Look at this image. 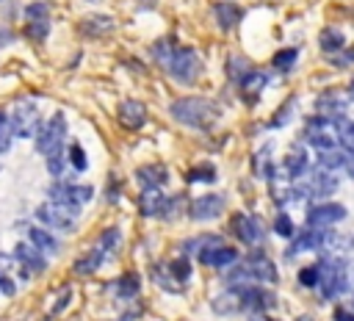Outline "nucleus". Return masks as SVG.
<instances>
[{
    "label": "nucleus",
    "instance_id": "nucleus-36",
    "mask_svg": "<svg viewBox=\"0 0 354 321\" xmlns=\"http://www.w3.org/2000/svg\"><path fill=\"white\" fill-rule=\"evenodd\" d=\"M227 72H230V77H232L235 83H241V80L252 72V64H249L243 55H232V58H230V64H227Z\"/></svg>",
    "mask_w": 354,
    "mask_h": 321
},
{
    "label": "nucleus",
    "instance_id": "nucleus-38",
    "mask_svg": "<svg viewBox=\"0 0 354 321\" xmlns=\"http://www.w3.org/2000/svg\"><path fill=\"white\" fill-rule=\"evenodd\" d=\"M28 39L33 42H44L47 33H50V19H28Z\"/></svg>",
    "mask_w": 354,
    "mask_h": 321
},
{
    "label": "nucleus",
    "instance_id": "nucleus-6",
    "mask_svg": "<svg viewBox=\"0 0 354 321\" xmlns=\"http://www.w3.org/2000/svg\"><path fill=\"white\" fill-rule=\"evenodd\" d=\"M6 116H8L11 133L17 138H33L41 125V116H39V108L33 105V100H17L11 113H6Z\"/></svg>",
    "mask_w": 354,
    "mask_h": 321
},
{
    "label": "nucleus",
    "instance_id": "nucleus-49",
    "mask_svg": "<svg viewBox=\"0 0 354 321\" xmlns=\"http://www.w3.org/2000/svg\"><path fill=\"white\" fill-rule=\"evenodd\" d=\"M335 321H354V313L346 310V307H340V310H335Z\"/></svg>",
    "mask_w": 354,
    "mask_h": 321
},
{
    "label": "nucleus",
    "instance_id": "nucleus-23",
    "mask_svg": "<svg viewBox=\"0 0 354 321\" xmlns=\"http://www.w3.org/2000/svg\"><path fill=\"white\" fill-rule=\"evenodd\" d=\"M166 202H169V196H163L160 188H144V194L138 199V210L144 216H163L166 213Z\"/></svg>",
    "mask_w": 354,
    "mask_h": 321
},
{
    "label": "nucleus",
    "instance_id": "nucleus-41",
    "mask_svg": "<svg viewBox=\"0 0 354 321\" xmlns=\"http://www.w3.org/2000/svg\"><path fill=\"white\" fill-rule=\"evenodd\" d=\"M69 163L77 169V172H83L86 166H88V158H86V149L80 147V144H72L69 147Z\"/></svg>",
    "mask_w": 354,
    "mask_h": 321
},
{
    "label": "nucleus",
    "instance_id": "nucleus-52",
    "mask_svg": "<svg viewBox=\"0 0 354 321\" xmlns=\"http://www.w3.org/2000/svg\"><path fill=\"white\" fill-rule=\"evenodd\" d=\"M348 91H351V94H348V100H354V80H351V86H348Z\"/></svg>",
    "mask_w": 354,
    "mask_h": 321
},
{
    "label": "nucleus",
    "instance_id": "nucleus-29",
    "mask_svg": "<svg viewBox=\"0 0 354 321\" xmlns=\"http://www.w3.org/2000/svg\"><path fill=\"white\" fill-rule=\"evenodd\" d=\"M318 44H321V50H324L326 55H332V53L343 50L346 36H343V30H340V28H324V30H321V36H318Z\"/></svg>",
    "mask_w": 354,
    "mask_h": 321
},
{
    "label": "nucleus",
    "instance_id": "nucleus-4",
    "mask_svg": "<svg viewBox=\"0 0 354 321\" xmlns=\"http://www.w3.org/2000/svg\"><path fill=\"white\" fill-rule=\"evenodd\" d=\"M324 299H337L348 291V274H346V263L337 260V257H329V260H321L318 263V285Z\"/></svg>",
    "mask_w": 354,
    "mask_h": 321
},
{
    "label": "nucleus",
    "instance_id": "nucleus-34",
    "mask_svg": "<svg viewBox=\"0 0 354 321\" xmlns=\"http://www.w3.org/2000/svg\"><path fill=\"white\" fill-rule=\"evenodd\" d=\"M216 244H221V238H218V235H199V238H188V241H183V255H199L202 249L216 246Z\"/></svg>",
    "mask_w": 354,
    "mask_h": 321
},
{
    "label": "nucleus",
    "instance_id": "nucleus-31",
    "mask_svg": "<svg viewBox=\"0 0 354 321\" xmlns=\"http://www.w3.org/2000/svg\"><path fill=\"white\" fill-rule=\"evenodd\" d=\"M268 83V75L266 72H257V69H252L243 80H241V91H246L249 94V100L254 102L257 100V94H260V89Z\"/></svg>",
    "mask_w": 354,
    "mask_h": 321
},
{
    "label": "nucleus",
    "instance_id": "nucleus-48",
    "mask_svg": "<svg viewBox=\"0 0 354 321\" xmlns=\"http://www.w3.org/2000/svg\"><path fill=\"white\" fill-rule=\"evenodd\" d=\"M17 291V285H14V279L8 277V274H0V293H6V296H11Z\"/></svg>",
    "mask_w": 354,
    "mask_h": 321
},
{
    "label": "nucleus",
    "instance_id": "nucleus-2",
    "mask_svg": "<svg viewBox=\"0 0 354 321\" xmlns=\"http://www.w3.org/2000/svg\"><path fill=\"white\" fill-rule=\"evenodd\" d=\"M169 113L174 122H180L185 127L210 130L221 116V105L207 100V97H180L169 105Z\"/></svg>",
    "mask_w": 354,
    "mask_h": 321
},
{
    "label": "nucleus",
    "instance_id": "nucleus-21",
    "mask_svg": "<svg viewBox=\"0 0 354 321\" xmlns=\"http://www.w3.org/2000/svg\"><path fill=\"white\" fill-rule=\"evenodd\" d=\"M304 172H307V149L304 147H290L285 160H282V174L288 180H299V177H304Z\"/></svg>",
    "mask_w": 354,
    "mask_h": 321
},
{
    "label": "nucleus",
    "instance_id": "nucleus-45",
    "mask_svg": "<svg viewBox=\"0 0 354 321\" xmlns=\"http://www.w3.org/2000/svg\"><path fill=\"white\" fill-rule=\"evenodd\" d=\"M329 61H332L335 66H351V64H354V47H348V50H337V53H332V55H329Z\"/></svg>",
    "mask_w": 354,
    "mask_h": 321
},
{
    "label": "nucleus",
    "instance_id": "nucleus-20",
    "mask_svg": "<svg viewBox=\"0 0 354 321\" xmlns=\"http://www.w3.org/2000/svg\"><path fill=\"white\" fill-rule=\"evenodd\" d=\"M136 180L141 188H160L169 183V169L163 163H147L136 169Z\"/></svg>",
    "mask_w": 354,
    "mask_h": 321
},
{
    "label": "nucleus",
    "instance_id": "nucleus-11",
    "mask_svg": "<svg viewBox=\"0 0 354 321\" xmlns=\"http://www.w3.org/2000/svg\"><path fill=\"white\" fill-rule=\"evenodd\" d=\"M346 219V208L340 202H324V205H313L304 216L307 227H315V230H324V227H332L335 221H343Z\"/></svg>",
    "mask_w": 354,
    "mask_h": 321
},
{
    "label": "nucleus",
    "instance_id": "nucleus-28",
    "mask_svg": "<svg viewBox=\"0 0 354 321\" xmlns=\"http://www.w3.org/2000/svg\"><path fill=\"white\" fill-rule=\"evenodd\" d=\"M111 291H113L116 299H136L138 291H141V279H138V274L127 271V274H122V277L111 285Z\"/></svg>",
    "mask_w": 354,
    "mask_h": 321
},
{
    "label": "nucleus",
    "instance_id": "nucleus-39",
    "mask_svg": "<svg viewBox=\"0 0 354 321\" xmlns=\"http://www.w3.org/2000/svg\"><path fill=\"white\" fill-rule=\"evenodd\" d=\"M188 183H216V169L210 163H202L188 172Z\"/></svg>",
    "mask_w": 354,
    "mask_h": 321
},
{
    "label": "nucleus",
    "instance_id": "nucleus-35",
    "mask_svg": "<svg viewBox=\"0 0 354 321\" xmlns=\"http://www.w3.org/2000/svg\"><path fill=\"white\" fill-rule=\"evenodd\" d=\"M296 58H299V50H296V47H285V50H279V53L271 58V66H274L277 72H288V69L296 64Z\"/></svg>",
    "mask_w": 354,
    "mask_h": 321
},
{
    "label": "nucleus",
    "instance_id": "nucleus-46",
    "mask_svg": "<svg viewBox=\"0 0 354 321\" xmlns=\"http://www.w3.org/2000/svg\"><path fill=\"white\" fill-rule=\"evenodd\" d=\"M47 172H50L53 177H61V172H64V152L47 155Z\"/></svg>",
    "mask_w": 354,
    "mask_h": 321
},
{
    "label": "nucleus",
    "instance_id": "nucleus-27",
    "mask_svg": "<svg viewBox=\"0 0 354 321\" xmlns=\"http://www.w3.org/2000/svg\"><path fill=\"white\" fill-rule=\"evenodd\" d=\"M28 238H30V246H36L41 255H55V252H58L55 235L47 232L44 227H28Z\"/></svg>",
    "mask_w": 354,
    "mask_h": 321
},
{
    "label": "nucleus",
    "instance_id": "nucleus-30",
    "mask_svg": "<svg viewBox=\"0 0 354 321\" xmlns=\"http://www.w3.org/2000/svg\"><path fill=\"white\" fill-rule=\"evenodd\" d=\"M252 169H254V174H257L260 180H271V177H274V163H271V147H268V144L254 155Z\"/></svg>",
    "mask_w": 354,
    "mask_h": 321
},
{
    "label": "nucleus",
    "instance_id": "nucleus-32",
    "mask_svg": "<svg viewBox=\"0 0 354 321\" xmlns=\"http://www.w3.org/2000/svg\"><path fill=\"white\" fill-rule=\"evenodd\" d=\"M346 152H340V149H321L318 152V169H326V172H335V169H343L346 166Z\"/></svg>",
    "mask_w": 354,
    "mask_h": 321
},
{
    "label": "nucleus",
    "instance_id": "nucleus-51",
    "mask_svg": "<svg viewBox=\"0 0 354 321\" xmlns=\"http://www.w3.org/2000/svg\"><path fill=\"white\" fill-rule=\"evenodd\" d=\"M346 274H348V285L354 282V263H346Z\"/></svg>",
    "mask_w": 354,
    "mask_h": 321
},
{
    "label": "nucleus",
    "instance_id": "nucleus-12",
    "mask_svg": "<svg viewBox=\"0 0 354 321\" xmlns=\"http://www.w3.org/2000/svg\"><path fill=\"white\" fill-rule=\"evenodd\" d=\"M36 219H39V221H44L47 227L61 230V232H72V230H75V219H77V216H72L66 208H61V205H55V202H50V199H47L44 205H39Z\"/></svg>",
    "mask_w": 354,
    "mask_h": 321
},
{
    "label": "nucleus",
    "instance_id": "nucleus-8",
    "mask_svg": "<svg viewBox=\"0 0 354 321\" xmlns=\"http://www.w3.org/2000/svg\"><path fill=\"white\" fill-rule=\"evenodd\" d=\"M188 277H191V266H188L185 255H180V257H174V260H169V263H158V266L152 268V279H155L160 288L171 291V293H177L180 285L188 282Z\"/></svg>",
    "mask_w": 354,
    "mask_h": 321
},
{
    "label": "nucleus",
    "instance_id": "nucleus-50",
    "mask_svg": "<svg viewBox=\"0 0 354 321\" xmlns=\"http://www.w3.org/2000/svg\"><path fill=\"white\" fill-rule=\"evenodd\" d=\"M343 169H346V174H348V177H354V152L346 158V166H343Z\"/></svg>",
    "mask_w": 354,
    "mask_h": 321
},
{
    "label": "nucleus",
    "instance_id": "nucleus-3",
    "mask_svg": "<svg viewBox=\"0 0 354 321\" xmlns=\"http://www.w3.org/2000/svg\"><path fill=\"white\" fill-rule=\"evenodd\" d=\"M277 279V268L266 255H249L232 271H227V282L232 285H266Z\"/></svg>",
    "mask_w": 354,
    "mask_h": 321
},
{
    "label": "nucleus",
    "instance_id": "nucleus-5",
    "mask_svg": "<svg viewBox=\"0 0 354 321\" xmlns=\"http://www.w3.org/2000/svg\"><path fill=\"white\" fill-rule=\"evenodd\" d=\"M47 196H50V202H55V205L66 208L72 216H77L80 208L94 196V188L86 183H53L47 188Z\"/></svg>",
    "mask_w": 354,
    "mask_h": 321
},
{
    "label": "nucleus",
    "instance_id": "nucleus-7",
    "mask_svg": "<svg viewBox=\"0 0 354 321\" xmlns=\"http://www.w3.org/2000/svg\"><path fill=\"white\" fill-rule=\"evenodd\" d=\"M64 138H66V119H64V113H55L44 125H39V130H36V149L44 158L55 155V152H61Z\"/></svg>",
    "mask_w": 354,
    "mask_h": 321
},
{
    "label": "nucleus",
    "instance_id": "nucleus-53",
    "mask_svg": "<svg viewBox=\"0 0 354 321\" xmlns=\"http://www.w3.org/2000/svg\"><path fill=\"white\" fill-rule=\"evenodd\" d=\"M351 304H354V302H351Z\"/></svg>",
    "mask_w": 354,
    "mask_h": 321
},
{
    "label": "nucleus",
    "instance_id": "nucleus-42",
    "mask_svg": "<svg viewBox=\"0 0 354 321\" xmlns=\"http://www.w3.org/2000/svg\"><path fill=\"white\" fill-rule=\"evenodd\" d=\"M299 282H301L304 288H315V285H318V263L304 266V268L299 271Z\"/></svg>",
    "mask_w": 354,
    "mask_h": 321
},
{
    "label": "nucleus",
    "instance_id": "nucleus-44",
    "mask_svg": "<svg viewBox=\"0 0 354 321\" xmlns=\"http://www.w3.org/2000/svg\"><path fill=\"white\" fill-rule=\"evenodd\" d=\"M25 17L28 19H50V6L47 3H30L25 8Z\"/></svg>",
    "mask_w": 354,
    "mask_h": 321
},
{
    "label": "nucleus",
    "instance_id": "nucleus-1",
    "mask_svg": "<svg viewBox=\"0 0 354 321\" xmlns=\"http://www.w3.org/2000/svg\"><path fill=\"white\" fill-rule=\"evenodd\" d=\"M149 53H152V58H155V61H158V64L171 75V80L183 83V86L196 83V80L202 77V72H205L202 58H199L191 47H180L171 36H166V39L155 42Z\"/></svg>",
    "mask_w": 354,
    "mask_h": 321
},
{
    "label": "nucleus",
    "instance_id": "nucleus-24",
    "mask_svg": "<svg viewBox=\"0 0 354 321\" xmlns=\"http://www.w3.org/2000/svg\"><path fill=\"white\" fill-rule=\"evenodd\" d=\"M80 33L88 36V39H100V36H108L113 30V19L111 17H100V14H91L86 19H80Z\"/></svg>",
    "mask_w": 354,
    "mask_h": 321
},
{
    "label": "nucleus",
    "instance_id": "nucleus-16",
    "mask_svg": "<svg viewBox=\"0 0 354 321\" xmlns=\"http://www.w3.org/2000/svg\"><path fill=\"white\" fill-rule=\"evenodd\" d=\"M116 116H119L122 127H127V130H138V127L147 125V108H144V102H138V100H124V102L119 105Z\"/></svg>",
    "mask_w": 354,
    "mask_h": 321
},
{
    "label": "nucleus",
    "instance_id": "nucleus-47",
    "mask_svg": "<svg viewBox=\"0 0 354 321\" xmlns=\"http://www.w3.org/2000/svg\"><path fill=\"white\" fill-rule=\"evenodd\" d=\"M69 299H72V291H69V288H64V291H61V299L53 304V313H50V315H58V313H61V310L69 304Z\"/></svg>",
    "mask_w": 354,
    "mask_h": 321
},
{
    "label": "nucleus",
    "instance_id": "nucleus-18",
    "mask_svg": "<svg viewBox=\"0 0 354 321\" xmlns=\"http://www.w3.org/2000/svg\"><path fill=\"white\" fill-rule=\"evenodd\" d=\"M324 230H326V227H324ZM324 230L307 227L301 235H296V238H293L290 249H285V257H296V255H301V252H310V249L321 252V244H324Z\"/></svg>",
    "mask_w": 354,
    "mask_h": 321
},
{
    "label": "nucleus",
    "instance_id": "nucleus-25",
    "mask_svg": "<svg viewBox=\"0 0 354 321\" xmlns=\"http://www.w3.org/2000/svg\"><path fill=\"white\" fill-rule=\"evenodd\" d=\"M105 257H108V255H105V252H102V246L97 244V246H91L86 255H80V257L75 260V266H72V268H75V274H83V277H86V274H94V271L102 266V260H105Z\"/></svg>",
    "mask_w": 354,
    "mask_h": 321
},
{
    "label": "nucleus",
    "instance_id": "nucleus-26",
    "mask_svg": "<svg viewBox=\"0 0 354 321\" xmlns=\"http://www.w3.org/2000/svg\"><path fill=\"white\" fill-rule=\"evenodd\" d=\"M213 17H216V22H218L221 30H232L241 22V8L235 3H224L221 0V3L213 6Z\"/></svg>",
    "mask_w": 354,
    "mask_h": 321
},
{
    "label": "nucleus",
    "instance_id": "nucleus-37",
    "mask_svg": "<svg viewBox=\"0 0 354 321\" xmlns=\"http://www.w3.org/2000/svg\"><path fill=\"white\" fill-rule=\"evenodd\" d=\"M100 246H102V252L105 255H113L116 249H119V244H122V232H119V227H108L102 235H100V241H97Z\"/></svg>",
    "mask_w": 354,
    "mask_h": 321
},
{
    "label": "nucleus",
    "instance_id": "nucleus-14",
    "mask_svg": "<svg viewBox=\"0 0 354 321\" xmlns=\"http://www.w3.org/2000/svg\"><path fill=\"white\" fill-rule=\"evenodd\" d=\"M230 227H232V232H235L243 244H257V241L263 238L260 221H257L254 216H249V213H235L232 221H230Z\"/></svg>",
    "mask_w": 354,
    "mask_h": 321
},
{
    "label": "nucleus",
    "instance_id": "nucleus-17",
    "mask_svg": "<svg viewBox=\"0 0 354 321\" xmlns=\"http://www.w3.org/2000/svg\"><path fill=\"white\" fill-rule=\"evenodd\" d=\"M199 263L202 266H213V268H224V266H232L238 260V252L232 246H224V244H216V246H207L202 249L199 255Z\"/></svg>",
    "mask_w": 354,
    "mask_h": 321
},
{
    "label": "nucleus",
    "instance_id": "nucleus-33",
    "mask_svg": "<svg viewBox=\"0 0 354 321\" xmlns=\"http://www.w3.org/2000/svg\"><path fill=\"white\" fill-rule=\"evenodd\" d=\"M335 136H337V141H340L348 152H354V122H351V119L337 116V119H335Z\"/></svg>",
    "mask_w": 354,
    "mask_h": 321
},
{
    "label": "nucleus",
    "instance_id": "nucleus-40",
    "mask_svg": "<svg viewBox=\"0 0 354 321\" xmlns=\"http://www.w3.org/2000/svg\"><path fill=\"white\" fill-rule=\"evenodd\" d=\"M11 138H14V133H11L8 116H6V113H0V155L11 149Z\"/></svg>",
    "mask_w": 354,
    "mask_h": 321
},
{
    "label": "nucleus",
    "instance_id": "nucleus-9",
    "mask_svg": "<svg viewBox=\"0 0 354 321\" xmlns=\"http://www.w3.org/2000/svg\"><path fill=\"white\" fill-rule=\"evenodd\" d=\"M301 138H304L310 147H315L318 152H321V149H332V147L337 144L335 119H326V116H313V119H307Z\"/></svg>",
    "mask_w": 354,
    "mask_h": 321
},
{
    "label": "nucleus",
    "instance_id": "nucleus-43",
    "mask_svg": "<svg viewBox=\"0 0 354 321\" xmlns=\"http://www.w3.org/2000/svg\"><path fill=\"white\" fill-rule=\"evenodd\" d=\"M274 232L282 235V238H290V235H293V221H290V216L279 213V216L274 219Z\"/></svg>",
    "mask_w": 354,
    "mask_h": 321
},
{
    "label": "nucleus",
    "instance_id": "nucleus-15",
    "mask_svg": "<svg viewBox=\"0 0 354 321\" xmlns=\"http://www.w3.org/2000/svg\"><path fill=\"white\" fill-rule=\"evenodd\" d=\"M14 257L22 263V277H28L30 271L33 274H41L44 268H47V260H44V255L36 249V246H30V244H17L14 246Z\"/></svg>",
    "mask_w": 354,
    "mask_h": 321
},
{
    "label": "nucleus",
    "instance_id": "nucleus-13",
    "mask_svg": "<svg viewBox=\"0 0 354 321\" xmlns=\"http://www.w3.org/2000/svg\"><path fill=\"white\" fill-rule=\"evenodd\" d=\"M221 210H224V196H221V194H205V196L194 199L191 208H188V213H191L194 221H210V219H216Z\"/></svg>",
    "mask_w": 354,
    "mask_h": 321
},
{
    "label": "nucleus",
    "instance_id": "nucleus-19",
    "mask_svg": "<svg viewBox=\"0 0 354 321\" xmlns=\"http://www.w3.org/2000/svg\"><path fill=\"white\" fill-rule=\"evenodd\" d=\"M315 108H318L321 116H326V119H337V116L346 113V108H348V97H343L340 91H324V94L315 100Z\"/></svg>",
    "mask_w": 354,
    "mask_h": 321
},
{
    "label": "nucleus",
    "instance_id": "nucleus-10",
    "mask_svg": "<svg viewBox=\"0 0 354 321\" xmlns=\"http://www.w3.org/2000/svg\"><path fill=\"white\" fill-rule=\"evenodd\" d=\"M296 188H299V196L321 199V196H329L337 188V177L326 169H315V172H310V177L304 183H296Z\"/></svg>",
    "mask_w": 354,
    "mask_h": 321
},
{
    "label": "nucleus",
    "instance_id": "nucleus-22",
    "mask_svg": "<svg viewBox=\"0 0 354 321\" xmlns=\"http://www.w3.org/2000/svg\"><path fill=\"white\" fill-rule=\"evenodd\" d=\"M210 307H213V313H216V315H238V313H243V302H241L238 288L232 285L230 291L218 293V296L210 302Z\"/></svg>",
    "mask_w": 354,
    "mask_h": 321
}]
</instances>
